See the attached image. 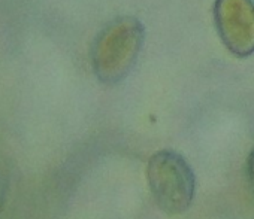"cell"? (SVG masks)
<instances>
[{
    "mask_svg": "<svg viewBox=\"0 0 254 219\" xmlns=\"http://www.w3.org/2000/svg\"><path fill=\"white\" fill-rule=\"evenodd\" d=\"M214 21L226 49L247 58L254 54V2L253 0H215Z\"/></svg>",
    "mask_w": 254,
    "mask_h": 219,
    "instance_id": "obj_3",
    "label": "cell"
},
{
    "mask_svg": "<svg viewBox=\"0 0 254 219\" xmlns=\"http://www.w3.org/2000/svg\"><path fill=\"white\" fill-rule=\"evenodd\" d=\"M147 180L156 204L166 215H181L191 206L196 179L180 154L169 149L156 152L147 166Z\"/></svg>",
    "mask_w": 254,
    "mask_h": 219,
    "instance_id": "obj_2",
    "label": "cell"
},
{
    "mask_svg": "<svg viewBox=\"0 0 254 219\" xmlns=\"http://www.w3.org/2000/svg\"><path fill=\"white\" fill-rule=\"evenodd\" d=\"M144 42V27L133 17L111 21L93 45V67L105 84L120 82L135 66Z\"/></svg>",
    "mask_w": 254,
    "mask_h": 219,
    "instance_id": "obj_1",
    "label": "cell"
},
{
    "mask_svg": "<svg viewBox=\"0 0 254 219\" xmlns=\"http://www.w3.org/2000/svg\"><path fill=\"white\" fill-rule=\"evenodd\" d=\"M247 176H248V185H250V189L254 195V149L251 151L250 154V158H248V164H247Z\"/></svg>",
    "mask_w": 254,
    "mask_h": 219,
    "instance_id": "obj_4",
    "label": "cell"
}]
</instances>
